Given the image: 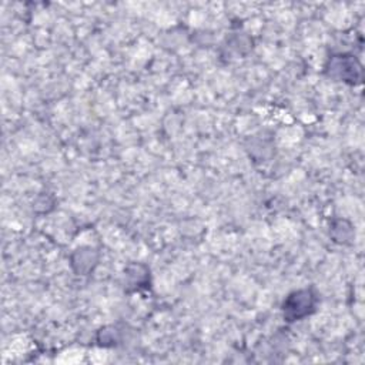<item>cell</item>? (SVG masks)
Wrapping results in <instances>:
<instances>
[{
	"label": "cell",
	"instance_id": "obj_1",
	"mask_svg": "<svg viewBox=\"0 0 365 365\" xmlns=\"http://www.w3.org/2000/svg\"><path fill=\"white\" fill-rule=\"evenodd\" d=\"M315 305V298L309 289H302L291 294L284 302V315L288 321L299 319L308 315Z\"/></svg>",
	"mask_w": 365,
	"mask_h": 365
}]
</instances>
